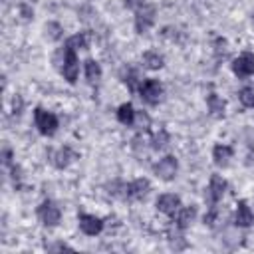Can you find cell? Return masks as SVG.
<instances>
[{
  "label": "cell",
  "instance_id": "obj_1",
  "mask_svg": "<svg viewBox=\"0 0 254 254\" xmlns=\"http://www.w3.org/2000/svg\"><path fill=\"white\" fill-rule=\"evenodd\" d=\"M34 123H36V127H38V131H40L42 135H48V137L54 135L56 129H58V117H56L54 113L42 109V107H36V109H34Z\"/></svg>",
  "mask_w": 254,
  "mask_h": 254
},
{
  "label": "cell",
  "instance_id": "obj_2",
  "mask_svg": "<svg viewBox=\"0 0 254 254\" xmlns=\"http://www.w3.org/2000/svg\"><path fill=\"white\" fill-rule=\"evenodd\" d=\"M62 73H64V77L69 83H75L77 73H79V64H77V56H75L73 48H67V46L64 48V67H62Z\"/></svg>",
  "mask_w": 254,
  "mask_h": 254
},
{
  "label": "cell",
  "instance_id": "obj_3",
  "mask_svg": "<svg viewBox=\"0 0 254 254\" xmlns=\"http://www.w3.org/2000/svg\"><path fill=\"white\" fill-rule=\"evenodd\" d=\"M153 22H155V6L145 2L143 6H139L135 10V30H137V34H143L145 30H149Z\"/></svg>",
  "mask_w": 254,
  "mask_h": 254
},
{
  "label": "cell",
  "instance_id": "obj_4",
  "mask_svg": "<svg viewBox=\"0 0 254 254\" xmlns=\"http://www.w3.org/2000/svg\"><path fill=\"white\" fill-rule=\"evenodd\" d=\"M177 169H179V163H177V159H175L173 155L163 157V159L153 167L155 175H157L159 179H163V181H171V179H175Z\"/></svg>",
  "mask_w": 254,
  "mask_h": 254
},
{
  "label": "cell",
  "instance_id": "obj_5",
  "mask_svg": "<svg viewBox=\"0 0 254 254\" xmlns=\"http://www.w3.org/2000/svg\"><path fill=\"white\" fill-rule=\"evenodd\" d=\"M38 216H40V220H42L46 226H56V224L60 222V218H62V212H60V208L56 206V202L44 200V202L38 206Z\"/></svg>",
  "mask_w": 254,
  "mask_h": 254
},
{
  "label": "cell",
  "instance_id": "obj_6",
  "mask_svg": "<svg viewBox=\"0 0 254 254\" xmlns=\"http://www.w3.org/2000/svg\"><path fill=\"white\" fill-rule=\"evenodd\" d=\"M232 71L238 75V77H248L254 73V54L250 52H244L240 54L234 62H232Z\"/></svg>",
  "mask_w": 254,
  "mask_h": 254
},
{
  "label": "cell",
  "instance_id": "obj_7",
  "mask_svg": "<svg viewBox=\"0 0 254 254\" xmlns=\"http://www.w3.org/2000/svg\"><path fill=\"white\" fill-rule=\"evenodd\" d=\"M139 93H141V97H143L147 103L155 105V103L161 99L163 87H161V83H159L157 79H145V81L139 85Z\"/></svg>",
  "mask_w": 254,
  "mask_h": 254
},
{
  "label": "cell",
  "instance_id": "obj_8",
  "mask_svg": "<svg viewBox=\"0 0 254 254\" xmlns=\"http://www.w3.org/2000/svg\"><path fill=\"white\" fill-rule=\"evenodd\" d=\"M224 190H226V181L220 175H212L210 183H208V189H206V198L210 202V208H214V204L222 198Z\"/></svg>",
  "mask_w": 254,
  "mask_h": 254
},
{
  "label": "cell",
  "instance_id": "obj_9",
  "mask_svg": "<svg viewBox=\"0 0 254 254\" xmlns=\"http://www.w3.org/2000/svg\"><path fill=\"white\" fill-rule=\"evenodd\" d=\"M77 220H79V230L83 234H87V236H95V234H99L103 230V220L97 218V216H93V214L81 212L77 216Z\"/></svg>",
  "mask_w": 254,
  "mask_h": 254
},
{
  "label": "cell",
  "instance_id": "obj_10",
  "mask_svg": "<svg viewBox=\"0 0 254 254\" xmlns=\"http://www.w3.org/2000/svg\"><path fill=\"white\" fill-rule=\"evenodd\" d=\"M157 208L163 212V214H169V216H175L177 210L181 208V198L173 192H167V194H161L157 198Z\"/></svg>",
  "mask_w": 254,
  "mask_h": 254
},
{
  "label": "cell",
  "instance_id": "obj_11",
  "mask_svg": "<svg viewBox=\"0 0 254 254\" xmlns=\"http://www.w3.org/2000/svg\"><path fill=\"white\" fill-rule=\"evenodd\" d=\"M149 189H151V185H149V181H147V179H135L133 183H129V185H127V189H125V198L139 200V198L147 196Z\"/></svg>",
  "mask_w": 254,
  "mask_h": 254
},
{
  "label": "cell",
  "instance_id": "obj_12",
  "mask_svg": "<svg viewBox=\"0 0 254 254\" xmlns=\"http://www.w3.org/2000/svg\"><path fill=\"white\" fill-rule=\"evenodd\" d=\"M234 222H236V226H242V228H246V226H250V224L254 222V214H252L250 206L246 204V200H238V204H236V214H234Z\"/></svg>",
  "mask_w": 254,
  "mask_h": 254
},
{
  "label": "cell",
  "instance_id": "obj_13",
  "mask_svg": "<svg viewBox=\"0 0 254 254\" xmlns=\"http://www.w3.org/2000/svg\"><path fill=\"white\" fill-rule=\"evenodd\" d=\"M73 159H75V153H73L69 147H62V149H58V151L52 153V159H50V161H52L58 169H64V167H67Z\"/></svg>",
  "mask_w": 254,
  "mask_h": 254
},
{
  "label": "cell",
  "instance_id": "obj_14",
  "mask_svg": "<svg viewBox=\"0 0 254 254\" xmlns=\"http://www.w3.org/2000/svg\"><path fill=\"white\" fill-rule=\"evenodd\" d=\"M135 117H137V111L133 109V105H131L129 101L119 105V109H117V119H119V123H123V125H133V123H135Z\"/></svg>",
  "mask_w": 254,
  "mask_h": 254
},
{
  "label": "cell",
  "instance_id": "obj_15",
  "mask_svg": "<svg viewBox=\"0 0 254 254\" xmlns=\"http://www.w3.org/2000/svg\"><path fill=\"white\" fill-rule=\"evenodd\" d=\"M230 157H232V149L228 145H216L212 149V159H214V163L218 167H226L228 161H230Z\"/></svg>",
  "mask_w": 254,
  "mask_h": 254
},
{
  "label": "cell",
  "instance_id": "obj_16",
  "mask_svg": "<svg viewBox=\"0 0 254 254\" xmlns=\"http://www.w3.org/2000/svg\"><path fill=\"white\" fill-rule=\"evenodd\" d=\"M194 214H196V210H194L192 206L179 208V210H177V214H175V216H177V218H175V220H177V226H179V228H187V226L192 222Z\"/></svg>",
  "mask_w": 254,
  "mask_h": 254
},
{
  "label": "cell",
  "instance_id": "obj_17",
  "mask_svg": "<svg viewBox=\"0 0 254 254\" xmlns=\"http://www.w3.org/2000/svg\"><path fill=\"white\" fill-rule=\"evenodd\" d=\"M206 105H208V111H210L212 115H216V117H222V115H224L226 103H224L216 93H210V95L206 97Z\"/></svg>",
  "mask_w": 254,
  "mask_h": 254
},
{
  "label": "cell",
  "instance_id": "obj_18",
  "mask_svg": "<svg viewBox=\"0 0 254 254\" xmlns=\"http://www.w3.org/2000/svg\"><path fill=\"white\" fill-rule=\"evenodd\" d=\"M143 64H145L149 69H161V67H163V56H161L159 52L149 50V52L143 54Z\"/></svg>",
  "mask_w": 254,
  "mask_h": 254
},
{
  "label": "cell",
  "instance_id": "obj_19",
  "mask_svg": "<svg viewBox=\"0 0 254 254\" xmlns=\"http://www.w3.org/2000/svg\"><path fill=\"white\" fill-rule=\"evenodd\" d=\"M85 77H87L91 83H95V81L101 77V67H99V64H97L95 60H87V62H85Z\"/></svg>",
  "mask_w": 254,
  "mask_h": 254
},
{
  "label": "cell",
  "instance_id": "obj_20",
  "mask_svg": "<svg viewBox=\"0 0 254 254\" xmlns=\"http://www.w3.org/2000/svg\"><path fill=\"white\" fill-rule=\"evenodd\" d=\"M238 99L244 107H254V89L252 87H242L238 91Z\"/></svg>",
  "mask_w": 254,
  "mask_h": 254
},
{
  "label": "cell",
  "instance_id": "obj_21",
  "mask_svg": "<svg viewBox=\"0 0 254 254\" xmlns=\"http://www.w3.org/2000/svg\"><path fill=\"white\" fill-rule=\"evenodd\" d=\"M65 46H67V48H73V50H77V48H87V36H85V34H75V36L67 38Z\"/></svg>",
  "mask_w": 254,
  "mask_h": 254
},
{
  "label": "cell",
  "instance_id": "obj_22",
  "mask_svg": "<svg viewBox=\"0 0 254 254\" xmlns=\"http://www.w3.org/2000/svg\"><path fill=\"white\" fill-rule=\"evenodd\" d=\"M123 81L129 85V89L133 91L135 89V83H137V71L131 69V67H125L123 69Z\"/></svg>",
  "mask_w": 254,
  "mask_h": 254
},
{
  "label": "cell",
  "instance_id": "obj_23",
  "mask_svg": "<svg viewBox=\"0 0 254 254\" xmlns=\"http://www.w3.org/2000/svg\"><path fill=\"white\" fill-rule=\"evenodd\" d=\"M167 141H169L167 131H165V129H159V133L153 137V149H165Z\"/></svg>",
  "mask_w": 254,
  "mask_h": 254
},
{
  "label": "cell",
  "instance_id": "obj_24",
  "mask_svg": "<svg viewBox=\"0 0 254 254\" xmlns=\"http://www.w3.org/2000/svg\"><path fill=\"white\" fill-rule=\"evenodd\" d=\"M46 30H52V32H50V38H52V40H58V38H60L62 28H60L58 24H48V26H46Z\"/></svg>",
  "mask_w": 254,
  "mask_h": 254
},
{
  "label": "cell",
  "instance_id": "obj_25",
  "mask_svg": "<svg viewBox=\"0 0 254 254\" xmlns=\"http://www.w3.org/2000/svg\"><path fill=\"white\" fill-rule=\"evenodd\" d=\"M143 4H145V0H125V6L131 8V10H137V8L143 6Z\"/></svg>",
  "mask_w": 254,
  "mask_h": 254
},
{
  "label": "cell",
  "instance_id": "obj_26",
  "mask_svg": "<svg viewBox=\"0 0 254 254\" xmlns=\"http://www.w3.org/2000/svg\"><path fill=\"white\" fill-rule=\"evenodd\" d=\"M48 250H71V248H69L67 244H62V242H60V244H52V246H48Z\"/></svg>",
  "mask_w": 254,
  "mask_h": 254
},
{
  "label": "cell",
  "instance_id": "obj_27",
  "mask_svg": "<svg viewBox=\"0 0 254 254\" xmlns=\"http://www.w3.org/2000/svg\"><path fill=\"white\" fill-rule=\"evenodd\" d=\"M10 161H12V153L10 149H4V165H10Z\"/></svg>",
  "mask_w": 254,
  "mask_h": 254
}]
</instances>
